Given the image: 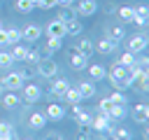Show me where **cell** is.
<instances>
[{
  "instance_id": "25",
  "label": "cell",
  "mask_w": 149,
  "mask_h": 140,
  "mask_svg": "<svg viewBox=\"0 0 149 140\" xmlns=\"http://www.w3.org/2000/svg\"><path fill=\"white\" fill-rule=\"evenodd\" d=\"M81 30H84V26H81L77 19H72V21L65 23V35H79Z\"/></svg>"
},
{
  "instance_id": "47",
  "label": "cell",
  "mask_w": 149,
  "mask_h": 140,
  "mask_svg": "<svg viewBox=\"0 0 149 140\" xmlns=\"http://www.w3.org/2000/svg\"><path fill=\"white\" fill-rule=\"evenodd\" d=\"M47 140H58V138H47Z\"/></svg>"
},
{
  "instance_id": "42",
  "label": "cell",
  "mask_w": 149,
  "mask_h": 140,
  "mask_svg": "<svg viewBox=\"0 0 149 140\" xmlns=\"http://www.w3.org/2000/svg\"><path fill=\"white\" fill-rule=\"evenodd\" d=\"M0 44H7V30L0 28Z\"/></svg>"
},
{
  "instance_id": "20",
  "label": "cell",
  "mask_w": 149,
  "mask_h": 140,
  "mask_svg": "<svg viewBox=\"0 0 149 140\" xmlns=\"http://www.w3.org/2000/svg\"><path fill=\"white\" fill-rule=\"evenodd\" d=\"M58 21H63V23H68V21H72V19H77V12H74V7L70 5V7H61V12H58V16H56Z\"/></svg>"
},
{
  "instance_id": "11",
  "label": "cell",
  "mask_w": 149,
  "mask_h": 140,
  "mask_svg": "<svg viewBox=\"0 0 149 140\" xmlns=\"http://www.w3.org/2000/svg\"><path fill=\"white\" fill-rule=\"evenodd\" d=\"M72 114H74V119H77L79 126H91V114H88L84 107H79V103L72 105Z\"/></svg>"
},
{
  "instance_id": "36",
  "label": "cell",
  "mask_w": 149,
  "mask_h": 140,
  "mask_svg": "<svg viewBox=\"0 0 149 140\" xmlns=\"http://www.w3.org/2000/svg\"><path fill=\"white\" fill-rule=\"evenodd\" d=\"M109 84L114 86V91H123V89H128V86L123 84V79H116V77H112V75H109Z\"/></svg>"
},
{
  "instance_id": "4",
  "label": "cell",
  "mask_w": 149,
  "mask_h": 140,
  "mask_svg": "<svg viewBox=\"0 0 149 140\" xmlns=\"http://www.w3.org/2000/svg\"><path fill=\"white\" fill-rule=\"evenodd\" d=\"M93 47H95V51H100V54H105V56H107V54H114V51H116L119 42L105 35V37H100V40H98V42H95Z\"/></svg>"
},
{
  "instance_id": "3",
  "label": "cell",
  "mask_w": 149,
  "mask_h": 140,
  "mask_svg": "<svg viewBox=\"0 0 149 140\" xmlns=\"http://www.w3.org/2000/svg\"><path fill=\"white\" fill-rule=\"evenodd\" d=\"M144 49H147V33H137V35L128 37V49H126V51H130V54H142Z\"/></svg>"
},
{
  "instance_id": "13",
  "label": "cell",
  "mask_w": 149,
  "mask_h": 140,
  "mask_svg": "<svg viewBox=\"0 0 149 140\" xmlns=\"http://www.w3.org/2000/svg\"><path fill=\"white\" fill-rule=\"evenodd\" d=\"M77 91L81 93V98H91V96H95V86H93L91 79H81V82L77 84Z\"/></svg>"
},
{
  "instance_id": "30",
  "label": "cell",
  "mask_w": 149,
  "mask_h": 140,
  "mask_svg": "<svg viewBox=\"0 0 149 140\" xmlns=\"http://www.w3.org/2000/svg\"><path fill=\"white\" fill-rule=\"evenodd\" d=\"M109 103L126 105V103H128V98H126V93H123V91H114V93H109Z\"/></svg>"
},
{
  "instance_id": "35",
  "label": "cell",
  "mask_w": 149,
  "mask_h": 140,
  "mask_svg": "<svg viewBox=\"0 0 149 140\" xmlns=\"http://www.w3.org/2000/svg\"><path fill=\"white\" fill-rule=\"evenodd\" d=\"M116 140H130L133 135H130V131H126V128H114V133H112Z\"/></svg>"
},
{
  "instance_id": "45",
  "label": "cell",
  "mask_w": 149,
  "mask_h": 140,
  "mask_svg": "<svg viewBox=\"0 0 149 140\" xmlns=\"http://www.w3.org/2000/svg\"><path fill=\"white\" fill-rule=\"evenodd\" d=\"M107 140H116V138H114V135H109V138H107Z\"/></svg>"
},
{
  "instance_id": "15",
  "label": "cell",
  "mask_w": 149,
  "mask_h": 140,
  "mask_svg": "<svg viewBox=\"0 0 149 140\" xmlns=\"http://www.w3.org/2000/svg\"><path fill=\"white\" fill-rule=\"evenodd\" d=\"M147 117H149V107H147L144 103L135 105V110H133V119H135L137 124H147Z\"/></svg>"
},
{
  "instance_id": "41",
  "label": "cell",
  "mask_w": 149,
  "mask_h": 140,
  "mask_svg": "<svg viewBox=\"0 0 149 140\" xmlns=\"http://www.w3.org/2000/svg\"><path fill=\"white\" fill-rule=\"evenodd\" d=\"M130 23H135V26H140V28H144V26H147V19H144V16H137V14H135V16L130 19Z\"/></svg>"
},
{
  "instance_id": "22",
  "label": "cell",
  "mask_w": 149,
  "mask_h": 140,
  "mask_svg": "<svg viewBox=\"0 0 149 140\" xmlns=\"http://www.w3.org/2000/svg\"><path fill=\"white\" fill-rule=\"evenodd\" d=\"M63 98H65L70 105H77V103H81V100H84V98H81V93L77 91V86H70V89L63 93Z\"/></svg>"
},
{
  "instance_id": "26",
  "label": "cell",
  "mask_w": 149,
  "mask_h": 140,
  "mask_svg": "<svg viewBox=\"0 0 149 140\" xmlns=\"http://www.w3.org/2000/svg\"><path fill=\"white\" fill-rule=\"evenodd\" d=\"M35 9V0H16V12L21 14H28Z\"/></svg>"
},
{
  "instance_id": "21",
  "label": "cell",
  "mask_w": 149,
  "mask_h": 140,
  "mask_svg": "<svg viewBox=\"0 0 149 140\" xmlns=\"http://www.w3.org/2000/svg\"><path fill=\"white\" fill-rule=\"evenodd\" d=\"M61 47H63V40H61V37H49V40H47V44H44V54H47V56H51V54H54V51H58Z\"/></svg>"
},
{
  "instance_id": "44",
  "label": "cell",
  "mask_w": 149,
  "mask_h": 140,
  "mask_svg": "<svg viewBox=\"0 0 149 140\" xmlns=\"http://www.w3.org/2000/svg\"><path fill=\"white\" fill-rule=\"evenodd\" d=\"M0 140H14L12 135H0Z\"/></svg>"
},
{
  "instance_id": "2",
  "label": "cell",
  "mask_w": 149,
  "mask_h": 140,
  "mask_svg": "<svg viewBox=\"0 0 149 140\" xmlns=\"http://www.w3.org/2000/svg\"><path fill=\"white\" fill-rule=\"evenodd\" d=\"M0 84H2V89H7V91H19V89L23 86V75H21V72H7V75L0 79Z\"/></svg>"
},
{
  "instance_id": "7",
  "label": "cell",
  "mask_w": 149,
  "mask_h": 140,
  "mask_svg": "<svg viewBox=\"0 0 149 140\" xmlns=\"http://www.w3.org/2000/svg\"><path fill=\"white\" fill-rule=\"evenodd\" d=\"M44 33L49 35V37H65V23L63 21H58V19H54V21H49L47 23V28H44Z\"/></svg>"
},
{
  "instance_id": "34",
  "label": "cell",
  "mask_w": 149,
  "mask_h": 140,
  "mask_svg": "<svg viewBox=\"0 0 149 140\" xmlns=\"http://www.w3.org/2000/svg\"><path fill=\"white\" fill-rule=\"evenodd\" d=\"M37 61H40V51H30V49H28V54H26V58H23V63H30V65H37Z\"/></svg>"
},
{
  "instance_id": "16",
  "label": "cell",
  "mask_w": 149,
  "mask_h": 140,
  "mask_svg": "<svg viewBox=\"0 0 149 140\" xmlns=\"http://www.w3.org/2000/svg\"><path fill=\"white\" fill-rule=\"evenodd\" d=\"M0 100H2V105H5V107H9V110H12V107H16V105L21 103V98L16 96V91H7V93H2V96H0Z\"/></svg>"
},
{
  "instance_id": "31",
  "label": "cell",
  "mask_w": 149,
  "mask_h": 140,
  "mask_svg": "<svg viewBox=\"0 0 149 140\" xmlns=\"http://www.w3.org/2000/svg\"><path fill=\"white\" fill-rule=\"evenodd\" d=\"M119 16H121V21H130L135 16V9L133 7H119Z\"/></svg>"
},
{
  "instance_id": "40",
  "label": "cell",
  "mask_w": 149,
  "mask_h": 140,
  "mask_svg": "<svg viewBox=\"0 0 149 140\" xmlns=\"http://www.w3.org/2000/svg\"><path fill=\"white\" fill-rule=\"evenodd\" d=\"M135 14H137V16H144V19H149V9H147V5H137Z\"/></svg>"
},
{
  "instance_id": "28",
  "label": "cell",
  "mask_w": 149,
  "mask_h": 140,
  "mask_svg": "<svg viewBox=\"0 0 149 140\" xmlns=\"http://www.w3.org/2000/svg\"><path fill=\"white\" fill-rule=\"evenodd\" d=\"M9 54H12V58H14V61H23V58H26V54H28V49H26V47H21V44H14V49H12Z\"/></svg>"
},
{
  "instance_id": "6",
  "label": "cell",
  "mask_w": 149,
  "mask_h": 140,
  "mask_svg": "<svg viewBox=\"0 0 149 140\" xmlns=\"http://www.w3.org/2000/svg\"><path fill=\"white\" fill-rule=\"evenodd\" d=\"M74 12H77V16H93L98 12V2L95 0H79Z\"/></svg>"
},
{
  "instance_id": "23",
  "label": "cell",
  "mask_w": 149,
  "mask_h": 140,
  "mask_svg": "<svg viewBox=\"0 0 149 140\" xmlns=\"http://www.w3.org/2000/svg\"><path fill=\"white\" fill-rule=\"evenodd\" d=\"M107 37H112V40H116V42H123V40H126L123 26H112V28H107Z\"/></svg>"
},
{
  "instance_id": "18",
  "label": "cell",
  "mask_w": 149,
  "mask_h": 140,
  "mask_svg": "<svg viewBox=\"0 0 149 140\" xmlns=\"http://www.w3.org/2000/svg\"><path fill=\"white\" fill-rule=\"evenodd\" d=\"M74 51H79V54H84V56H88V58H91V54L95 51V47H93V42H91V40H86V37H84V40H79V42H77V49H74Z\"/></svg>"
},
{
  "instance_id": "43",
  "label": "cell",
  "mask_w": 149,
  "mask_h": 140,
  "mask_svg": "<svg viewBox=\"0 0 149 140\" xmlns=\"http://www.w3.org/2000/svg\"><path fill=\"white\" fill-rule=\"evenodd\" d=\"M74 0H56V5H61V7H70Z\"/></svg>"
},
{
  "instance_id": "39",
  "label": "cell",
  "mask_w": 149,
  "mask_h": 140,
  "mask_svg": "<svg viewBox=\"0 0 149 140\" xmlns=\"http://www.w3.org/2000/svg\"><path fill=\"white\" fill-rule=\"evenodd\" d=\"M109 105H112V103H109V98H102V100H100V105H98V110H100V114H107V110H109Z\"/></svg>"
},
{
  "instance_id": "17",
  "label": "cell",
  "mask_w": 149,
  "mask_h": 140,
  "mask_svg": "<svg viewBox=\"0 0 149 140\" xmlns=\"http://www.w3.org/2000/svg\"><path fill=\"white\" fill-rule=\"evenodd\" d=\"M105 117H109V119H123V117H126V105H119V103H112Z\"/></svg>"
},
{
  "instance_id": "46",
  "label": "cell",
  "mask_w": 149,
  "mask_h": 140,
  "mask_svg": "<svg viewBox=\"0 0 149 140\" xmlns=\"http://www.w3.org/2000/svg\"><path fill=\"white\" fill-rule=\"evenodd\" d=\"M2 91H5V89H2V84H0V96H2Z\"/></svg>"
},
{
  "instance_id": "1",
  "label": "cell",
  "mask_w": 149,
  "mask_h": 140,
  "mask_svg": "<svg viewBox=\"0 0 149 140\" xmlns=\"http://www.w3.org/2000/svg\"><path fill=\"white\" fill-rule=\"evenodd\" d=\"M37 72H40V77H44V79H54L56 75H58V65H56V61H51V58H47V61H37Z\"/></svg>"
},
{
  "instance_id": "24",
  "label": "cell",
  "mask_w": 149,
  "mask_h": 140,
  "mask_svg": "<svg viewBox=\"0 0 149 140\" xmlns=\"http://www.w3.org/2000/svg\"><path fill=\"white\" fill-rule=\"evenodd\" d=\"M86 70H88L91 79H105V77H107V70H105L102 65H86Z\"/></svg>"
},
{
  "instance_id": "8",
  "label": "cell",
  "mask_w": 149,
  "mask_h": 140,
  "mask_svg": "<svg viewBox=\"0 0 149 140\" xmlns=\"http://www.w3.org/2000/svg\"><path fill=\"white\" fill-rule=\"evenodd\" d=\"M44 117H47V121H61V119L65 117V110H63V105H58V103H49L47 110H44Z\"/></svg>"
},
{
  "instance_id": "32",
  "label": "cell",
  "mask_w": 149,
  "mask_h": 140,
  "mask_svg": "<svg viewBox=\"0 0 149 140\" xmlns=\"http://www.w3.org/2000/svg\"><path fill=\"white\" fill-rule=\"evenodd\" d=\"M19 40H21V30L9 28V30H7V44H16Z\"/></svg>"
},
{
  "instance_id": "49",
  "label": "cell",
  "mask_w": 149,
  "mask_h": 140,
  "mask_svg": "<svg viewBox=\"0 0 149 140\" xmlns=\"http://www.w3.org/2000/svg\"><path fill=\"white\" fill-rule=\"evenodd\" d=\"M0 28H2V23H0Z\"/></svg>"
},
{
  "instance_id": "38",
  "label": "cell",
  "mask_w": 149,
  "mask_h": 140,
  "mask_svg": "<svg viewBox=\"0 0 149 140\" xmlns=\"http://www.w3.org/2000/svg\"><path fill=\"white\" fill-rule=\"evenodd\" d=\"M35 7H40V9H51V7H56V0H35Z\"/></svg>"
},
{
  "instance_id": "10",
  "label": "cell",
  "mask_w": 149,
  "mask_h": 140,
  "mask_svg": "<svg viewBox=\"0 0 149 140\" xmlns=\"http://www.w3.org/2000/svg\"><path fill=\"white\" fill-rule=\"evenodd\" d=\"M70 65H72V70H86L88 56H84V54H79V51H72V54H70Z\"/></svg>"
},
{
  "instance_id": "5",
  "label": "cell",
  "mask_w": 149,
  "mask_h": 140,
  "mask_svg": "<svg viewBox=\"0 0 149 140\" xmlns=\"http://www.w3.org/2000/svg\"><path fill=\"white\" fill-rule=\"evenodd\" d=\"M21 89H23V100H26V103H37V100H42V89H40L37 84H23Z\"/></svg>"
},
{
  "instance_id": "27",
  "label": "cell",
  "mask_w": 149,
  "mask_h": 140,
  "mask_svg": "<svg viewBox=\"0 0 149 140\" xmlns=\"http://www.w3.org/2000/svg\"><path fill=\"white\" fill-rule=\"evenodd\" d=\"M119 65H123V68H130L133 63H135V54H130V51H123L121 56H119V61H116Z\"/></svg>"
},
{
  "instance_id": "48",
  "label": "cell",
  "mask_w": 149,
  "mask_h": 140,
  "mask_svg": "<svg viewBox=\"0 0 149 140\" xmlns=\"http://www.w3.org/2000/svg\"><path fill=\"white\" fill-rule=\"evenodd\" d=\"M23 140H30V138H23Z\"/></svg>"
},
{
  "instance_id": "19",
  "label": "cell",
  "mask_w": 149,
  "mask_h": 140,
  "mask_svg": "<svg viewBox=\"0 0 149 140\" xmlns=\"http://www.w3.org/2000/svg\"><path fill=\"white\" fill-rule=\"evenodd\" d=\"M47 124V117L42 114V112H33V114H28V126L30 128H42Z\"/></svg>"
},
{
  "instance_id": "37",
  "label": "cell",
  "mask_w": 149,
  "mask_h": 140,
  "mask_svg": "<svg viewBox=\"0 0 149 140\" xmlns=\"http://www.w3.org/2000/svg\"><path fill=\"white\" fill-rule=\"evenodd\" d=\"M14 133V126L9 121H0V135H12Z\"/></svg>"
},
{
  "instance_id": "14",
  "label": "cell",
  "mask_w": 149,
  "mask_h": 140,
  "mask_svg": "<svg viewBox=\"0 0 149 140\" xmlns=\"http://www.w3.org/2000/svg\"><path fill=\"white\" fill-rule=\"evenodd\" d=\"M68 89H70L68 79H51V93H54V96L63 98V93H65Z\"/></svg>"
},
{
  "instance_id": "33",
  "label": "cell",
  "mask_w": 149,
  "mask_h": 140,
  "mask_svg": "<svg viewBox=\"0 0 149 140\" xmlns=\"http://www.w3.org/2000/svg\"><path fill=\"white\" fill-rule=\"evenodd\" d=\"M12 63H14L12 54H9V51H0V68H9Z\"/></svg>"
},
{
  "instance_id": "9",
  "label": "cell",
  "mask_w": 149,
  "mask_h": 140,
  "mask_svg": "<svg viewBox=\"0 0 149 140\" xmlns=\"http://www.w3.org/2000/svg\"><path fill=\"white\" fill-rule=\"evenodd\" d=\"M21 37H23V40H28V42H37V40L42 37V28H40V26H35V23H28V26L21 30Z\"/></svg>"
},
{
  "instance_id": "12",
  "label": "cell",
  "mask_w": 149,
  "mask_h": 140,
  "mask_svg": "<svg viewBox=\"0 0 149 140\" xmlns=\"http://www.w3.org/2000/svg\"><path fill=\"white\" fill-rule=\"evenodd\" d=\"M109 121H114V119H109V117H105V114H95V117H91V128L105 133L107 126H109Z\"/></svg>"
},
{
  "instance_id": "29",
  "label": "cell",
  "mask_w": 149,
  "mask_h": 140,
  "mask_svg": "<svg viewBox=\"0 0 149 140\" xmlns=\"http://www.w3.org/2000/svg\"><path fill=\"white\" fill-rule=\"evenodd\" d=\"M112 77H116V79H123V84H126V77H128V70H126L123 65H119V63H116V65L112 68Z\"/></svg>"
}]
</instances>
